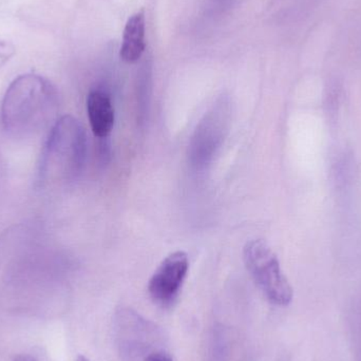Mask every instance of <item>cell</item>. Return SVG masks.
I'll use <instances>...</instances> for the list:
<instances>
[{
    "instance_id": "7a4b0ae2",
    "label": "cell",
    "mask_w": 361,
    "mask_h": 361,
    "mask_svg": "<svg viewBox=\"0 0 361 361\" xmlns=\"http://www.w3.org/2000/svg\"><path fill=\"white\" fill-rule=\"evenodd\" d=\"M87 152L84 127L75 118L63 116L51 127L38 166V183L72 180L82 173Z\"/></svg>"
},
{
    "instance_id": "3957f363",
    "label": "cell",
    "mask_w": 361,
    "mask_h": 361,
    "mask_svg": "<svg viewBox=\"0 0 361 361\" xmlns=\"http://www.w3.org/2000/svg\"><path fill=\"white\" fill-rule=\"evenodd\" d=\"M243 258L246 269L271 303L288 305L292 301V286L280 269L277 256L267 242H248L244 247Z\"/></svg>"
},
{
    "instance_id": "30bf717a",
    "label": "cell",
    "mask_w": 361,
    "mask_h": 361,
    "mask_svg": "<svg viewBox=\"0 0 361 361\" xmlns=\"http://www.w3.org/2000/svg\"><path fill=\"white\" fill-rule=\"evenodd\" d=\"M76 361H89L87 360L86 357H84V356H80V357L78 358V360Z\"/></svg>"
},
{
    "instance_id": "ba28073f",
    "label": "cell",
    "mask_w": 361,
    "mask_h": 361,
    "mask_svg": "<svg viewBox=\"0 0 361 361\" xmlns=\"http://www.w3.org/2000/svg\"><path fill=\"white\" fill-rule=\"evenodd\" d=\"M144 361H173V357L164 351H156L148 354Z\"/></svg>"
},
{
    "instance_id": "9c48e42d",
    "label": "cell",
    "mask_w": 361,
    "mask_h": 361,
    "mask_svg": "<svg viewBox=\"0 0 361 361\" xmlns=\"http://www.w3.org/2000/svg\"><path fill=\"white\" fill-rule=\"evenodd\" d=\"M14 361H36V360L33 356L21 354V355L16 356V357L14 358Z\"/></svg>"
},
{
    "instance_id": "52a82bcc",
    "label": "cell",
    "mask_w": 361,
    "mask_h": 361,
    "mask_svg": "<svg viewBox=\"0 0 361 361\" xmlns=\"http://www.w3.org/2000/svg\"><path fill=\"white\" fill-rule=\"evenodd\" d=\"M145 14L143 11L135 13L127 21L124 30L121 59L126 63L139 61L145 51Z\"/></svg>"
},
{
    "instance_id": "8992f818",
    "label": "cell",
    "mask_w": 361,
    "mask_h": 361,
    "mask_svg": "<svg viewBox=\"0 0 361 361\" xmlns=\"http://www.w3.org/2000/svg\"><path fill=\"white\" fill-rule=\"evenodd\" d=\"M87 112L95 137H107L114 126V109L110 97L103 91H91L87 99Z\"/></svg>"
},
{
    "instance_id": "277c9868",
    "label": "cell",
    "mask_w": 361,
    "mask_h": 361,
    "mask_svg": "<svg viewBox=\"0 0 361 361\" xmlns=\"http://www.w3.org/2000/svg\"><path fill=\"white\" fill-rule=\"evenodd\" d=\"M229 114L227 104L221 102L197 125L189 146V157L193 166L202 169L212 160L228 131Z\"/></svg>"
},
{
    "instance_id": "6da1fadb",
    "label": "cell",
    "mask_w": 361,
    "mask_h": 361,
    "mask_svg": "<svg viewBox=\"0 0 361 361\" xmlns=\"http://www.w3.org/2000/svg\"><path fill=\"white\" fill-rule=\"evenodd\" d=\"M57 103L56 89L48 80L36 74L19 76L6 89L2 99V127L16 137L32 135L48 124Z\"/></svg>"
},
{
    "instance_id": "5b68a950",
    "label": "cell",
    "mask_w": 361,
    "mask_h": 361,
    "mask_svg": "<svg viewBox=\"0 0 361 361\" xmlns=\"http://www.w3.org/2000/svg\"><path fill=\"white\" fill-rule=\"evenodd\" d=\"M188 256L176 252L163 260L148 284L150 297L157 305L169 307L179 295L188 271Z\"/></svg>"
}]
</instances>
